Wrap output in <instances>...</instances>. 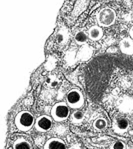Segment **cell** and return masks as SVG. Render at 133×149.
Listing matches in <instances>:
<instances>
[{
    "mask_svg": "<svg viewBox=\"0 0 133 149\" xmlns=\"http://www.w3.org/2000/svg\"><path fill=\"white\" fill-rule=\"evenodd\" d=\"M35 121L36 120L34 119L33 114L27 110H23V111H20L19 113H17L14 119V123L17 129L23 132L30 130L32 126L35 125Z\"/></svg>",
    "mask_w": 133,
    "mask_h": 149,
    "instance_id": "1",
    "label": "cell"
},
{
    "mask_svg": "<svg viewBox=\"0 0 133 149\" xmlns=\"http://www.w3.org/2000/svg\"><path fill=\"white\" fill-rule=\"evenodd\" d=\"M66 101H67L66 103H67L70 108L78 110L83 107L85 99H84L83 93L79 89L73 88L66 95Z\"/></svg>",
    "mask_w": 133,
    "mask_h": 149,
    "instance_id": "2",
    "label": "cell"
},
{
    "mask_svg": "<svg viewBox=\"0 0 133 149\" xmlns=\"http://www.w3.org/2000/svg\"><path fill=\"white\" fill-rule=\"evenodd\" d=\"M70 115V107L65 102H58L51 108V117L56 122H62Z\"/></svg>",
    "mask_w": 133,
    "mask_h": 149,
    "instance_id": "3",
    "label": "cell"
},
{
    "mask_svg": "<svg viewBox=\"0 0 133 149\" xmlns=\"http://www.w3.org/2000/svg\"><path fill=\"white\" fill-rule=\"evenodd\" d=\"M115 20L116 13L112 8H103L97 14V21L100 26L109 27L115 22Z\"/></svg>",
    "mask_w": 133,
    "mask_h": 149,
    "instance_id": "4",
    "label": "cell"
},
{
    "mask_svg": "<svg viewBox=\"0 0 133 149\" xmlns=\"http://www.w3.org/2000/svg\"><path fill=\"white\" fill-rule=\"evenodd\" d=\"M53 119L47 115H41L35 121V129L38 132H47L52 128Z\"/></svg>",
    "mask_w": 133,
    "mask_h": 149,
    "instance_id": "5",
    "label": "cell"
},
{
    "mask_svg": "<svg viewBox=\"0 0 133 149\" xmlns=\"http://www.w3.org/2000/svg\"><path fill=\"white\" fill-rule=\"evenodd\" d=\"M129 119L123 116H117L114 118L113 121V130L117 134H124L128 129H129Z\"/></svg>",
    "mask_w": 133,
    "mask_h": 149,
    "instance_id": "6",
    "label": "cell"
},
{
    "mask_svg": "<svg viewBox=\"0 0 133 149\" xmlns=\"http://www.w3.org/2000/svg\"><path fill=\"white\" fill-rule=\"evenodd\" d=\"M117 106L120 111L124 113H131L133 111V98L127 95L122 96L118 99Z\"/></svg>",
    "mask_w": 133,
    "mask_h": 149,
    "instance_id": "7",
    "label": "cell"
},
{
    "mask_svg": "<svg viewBox=\"0 0 133 149\" xmlns=\"http://www.w3.org/2000/svg\"><path fill=\"white\" fill-rule=\"evenodd\" d=\"M43 149H67L66 147V144L62 139L60 138H50L45 142L44 148Z\"/></svg>",
    "mask_w": 133,
    "mask_h": 149,
    "instance_id": "8",
    "label": "cell"
},
{
    "mask_svg": "<svg viewBox=\"0 0 133 149\" xmlns=\"http://www.w3.org/2000/svg\"><path fill=\"white\" fill-rule=\"evenodd\" d=\"M120 51L125 55H133V39L131 37H125L119 43Z\"/></svg>",
    "mask_w": 133,
    "mask_h": 149,
    "instance_id": "9",
    "label": "cell"
},
{
    "mask_svg": "<svg viewBox=\"0 0 133 149\" xmlns=\"http://www.w3.org/2000/svg\"><path fill=\"white\" fill-rule=\"evenodd\" d=\"M88 36L91 40L93 41H98L102 38L103 36V31L101 29V27L96 26V25H93L89 28L88 30Z\"/></svg>",
    "mask_w": 133,
    "mask_h": 149,
    "instance_id": "10",
    "label": "cell"
},
{
    "mask_svg": "<svg viewBox=\"0 0 133 149\" xmlns=\"http://www.w3.org/2000/svg\"><path fill=\"white\" fill-rule=\"evenodd\" d=\"M92 53H93L92 48L90 46H88V45H84V46L79 50L78 57L82 61H86L92 56Z\"/></svg>",
    "mask_w": 133,
    "mask_h": 149,
    "instance_id": "11",
    "label": "cell"
},
{
    "mask_svg": "<svg viewBox=\"0 0 133 149\" xmlns=\"http://www.w3.org/2000/svg\"><path fill=\"white\" fill-rule=\"evenodd\" d=\"M107 127H108V121L104 117H99L94 120L93 128L96 131H104Z\"/></svg>",
    "mask_w": 133,
    "mask_h": 149,
    "instance_id": "12",
    "label": "cell"
},
{
    "mask_svg": "<svg viewBox=\"0 0 133 149\" xmlns=\"http://www.w3.org/2000/svg\"><path fill=\"white\" fill-rule=\"evenodd\" d=\"M68 37H69V34H68L67 29L61 28L56 34V42L60 45L66 44V42H67V40H68Z\"/></svg>",
    "mask_w": 133,
    "mask_h": 149,
    "instance_id": "13",
    "label": "cell"
},
{
    "mask_svg": "<svg viewBox=\"0 0 133 149\" xmlns=\"http://www.w3.org/2000/svg\"><path fill=\"white\" fill-rule=\"evenodd\" d=\"M13 149H31V144L25 138H18L13 142Z\"/></svg>",
    "mask_w": 133,
    "mask_h": 149,
    "instance_id": "14",
    "label": "cell"
},
{
    "mask_svg": "<svg viewBox=\"0 0 133 149\" xmlns=\"http://www.w3.org/2000/svg\"><path fill=\"white\" fill-rule=\"evenodd\" d=\"M88 37H89L88 34H87L85 31L79 30L75 33L74 39H75V42L78 45H84V44H86L87 40H88Z\"/></svg>",
    "mask_w": 133,
    "mask_h": 149,
    "instance_id": "15",
    "label": "cell"
},
{
    "mask_svg": "<svg viewBox=\"0 0 133 149\" xmlns=\"http://www.w3.org/2000/svg\"><path fill=\"white\" fill-rule=\"evenodd\" d=\"M70 120L74 124H80L84 120V113L80 110H75L70 117Z\"/></svg>",
    "mask_w": 133,
    "mask_h": 149,
    "instance_id": "16",
    "label": "cell"
},
{
    "mask_svg": "<svg viewBox=\"0 0 133 149\" xmlns=\"http://www.w3.org/2000/svg\"><path fill=\"white\" fill-rule=\"evenodd\" d=\"M110 149H125V143L123 141H115L113 144H111Z\"/></svg>",
    "mask_w": 133,
    "mask_h": 149,
    "instance_id": "17",
    "label": "cell"
},
{
    "mask_svg": "<svg viewBox=\"0 0 133 149\" xmlns=\"http://www.w3.org/2000/svg\"><path fill=\"white\" fill-rule=\"evenodd\" d=\"M129 35H130V37L133 39V26L130 28V30H129Z\"/></svg>",
    "mask_w": 133,
    "mask_h": 149,
    "instance_id": "18",
    "label": "cell"
},
{
    "mask_svg": "<svg viewBox=\"0 0 133 149\" xmlns=\"http://www.w3.org/2000/svg\"><path fill=\"white\" fill-rule=\"evenodd\" d=\"M129 120L131 121V123H132V125H133V111L131 112V114H130V118H129Z\"/></svg>",
    "mask_w": 133,
    "mask_h": 149,
    "instance_id": "19",
    "label": "cell"
},
{
    "mask_svg": "<svg viewBox=\"0 0 133 149\" xmlns=\"http://www.w3.org/2000/svg\"><path fill=\"white\" fill-rule=\"evenodd\" d=\"M132 12H133V8H132Z\"/></svg>",
    "mask_w": 133,
    "mask_h": 149,
    "instance_id": "20",
    "label": "cell"
}]
</instances>
